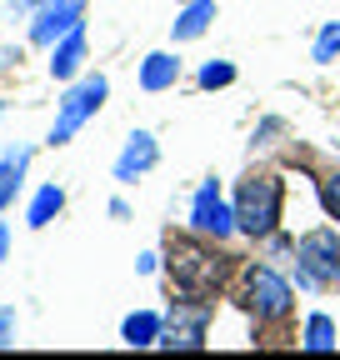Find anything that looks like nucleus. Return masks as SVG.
<instances>
[{"label": "nucleus", "instance_id": "f257e3e1", "mask_svg": "<svg viewBox=\"0 0 340 360\" xmlns=\"http://www.w3.org/2000/svg\"><path fill=\"white\" fill-rule=\"evenodd\" d=\"M165 276H170V285H176L185 300H200V295H216L225 285L230 255L210 250L200 240H176V236H170V245H165Z\"/></svg>", "mask_w": 340, "mask_h": 360}, {"label": "nucleus", "instance_id": "f03ea898", "mask_svg": "<svg viewBox=\"0 0 340 360\" xmlns=\"http://www.w3.org/2000/svg\"><path fill=\"white\" fill-rule=\"evenodd\" d=\"M235 220H240V231L250 240H266L280 231V215H285V180L280 175H266V170H255L245 175L240 186H235Z\"/></svg>", "mask_w": 340, "mask_h": 360}, {"label": "nucleus", "instance_id": "7ed1b4c3", "mask_svg": "<svg viewBox=\"0 0 340 360\" xmlns=\"http://www.w3.org/2000/svg\"><path fill=\"white\" fill-rule=\"evenodd\" d=\"M295 285L301 290H340V236L335 225H315L295 240Z\"/></svg>", "mask_w": 340, "mask_h": 360}, {"label": "nucleus", "instance_id": "20e7f679", "mask_svg": "<svg viewBox=\"0 0 340 360\" xmlns=\"http://www.w3.org/2000/svg\"><path fill=\"white\" fill-rule=\"evenodd\" d=\"M245 310L255 326H285L295 310V290L280 270L270 265H245Z\"/></svg>", "mask_w": 340, "mask_h": 360}, {"label": "nucleus", "instance_id": "39448f33", "mask_svg": "<svg viewBox=\"0 0 340 360\" xmlns=\"http://www.w3.org/2000/svg\"><path fill=\"white\" fill-rule=\"evenodd\" d=\"M105 96H110V80L105 75H80L70 90H65V101H60V110H55V125H51V146H65V141H75V130L91 120L100 105H105Z\"/></svg>", "mask_w": 340, "mask_h": 360}, {"label": "nucleus", "instance_id": "423d86ee", "mask_svg": "<svg viewBox=\"0 0 340 360\" xmlns=\"http://www.w3.org/2000/svg\"><path fill=\"white\" fill-rule=\"evenodd\" d=\"M190 231L205 236V240H230V236L240 231L235 205L221 200V186H216V180H205V186L195 191V200H190Z\"/></svg>", "mask_w": 340, "mask_h": 360}, {"label": "nucleus", "instance_id": "0eeeda50", "mask_svg": "<svg viewBox=\"0 0 340 360\" xmlns=\"http://www.w3.org/2000/svg\"><path fill=\"white\" fill-rule=\"evenodd\" d=\"M80 20H85V0H46V6L35 11V20H30V45L51 51V45L65 40Z\"/></svg>", "mask_w": 340, "mask_h": 360}, {"label": "nucleus", "instance_id": "6e6552de", "mask_svg": "<svg viewBox=\"0 0 340 360\" xmlns=\"http://www.w3.org/2000/svg\"><path fill=\"white\" fill-rule=\"evenodd\" d=\"M155 160H160L155 135H150V130H131V135H125L120 160H115V180H120V186H136L145 170H155Z\"/></svg>", "mask_w": 340, "mask_h": 360}, {"label": "nucleus", "instance_id": "1a4fd4ad", "mask_svg": "<svg viewBox=\"0 0 340 360\" xmlns=\"http://www.w3.org/2000/svg\"><path fill=\"white\" fill-rule=\"evenodd\" d=\"M80 65H85V25H75L65 40L51 45V75L55 80H75Z\"/></svg>", "mask_w": 340, "mask_h": 360}, {"label": "nucleus", "instance_id": "9d476101", "mask_svg": "<svg viewBox=\"0 0 340 360\" xmlns=\"http://www.w3.org/2000/svg\"><path fill=\"white\" fill-rule=\"evenodd\" d=\"M181 80V60L170 56V51H150L140 60V90H150V96H160V90H170Z\"/></svg>", "mask_w": 340, "mask_h": 360}, {"label": "nucleus", "instance_id": "9b49d317", "mask_svg": "<svg viewBox=\"0 0 340 360\" xmlns=\"http://www.w3.org/2000/svg\"><path fill=\"white\" fill-rule=\"evenodd\" d=\"M25 170H30V150H25V146H20V150H6V155H0V210H11V205H15Z\"/></svg>", "mask_w": 340, "mask_h": 360}, {"label": "nucleus", "instance_id": "f8f14e48", "mask_svg": "<svg viewBox=\"0 0 340 360\" xmlns=\"http://www.w3.org/2000/svg\"><path fill=\"white\" fill-rule=\"evenodd\" d=\"M160 330H165V321H160L155 310H136V315H125L120 340L131 345V350H145V345H160Z\"/></svg>", "mask_w": 340, "mask_h": 360}, {"label": "nucleus", "instance_id": "ddd939ff", "mask_svg": "<svg viewBox=\"0 0 340 360\" xmlns=\"http://www.w3.org/2000/svg\"><path fill=\"white\" fill-rule=\"evenodd\" d=\"M210 20H216V0H185V11L176 15L170 35H176V40H200L210 30Z\"/></svg>", "mask_w": 340, "mask_h": 360}, {"label": "nucleus", "instance_id": "4468645a", "mask_svg": "<svg viewBox=\"0 0 340 360\" xmlns=\"http://www.w3.org/2000/svg\"><path fill=\"white\" fill-rule=\"evenodd\" d=\"M60 210H65V191L60 186H40L35 200H30V210H25V225H30V231H46Z\"/></svg>", "mask_w": 340, "mask_h": 360}, {"label": "nucleus", "instance_id": "2eb2a0df", "mask_svg": "<svg viewBox=\"0 0 340 360\" xmlns=\"http://www.w3.org/2000/svg\"><path fill=\"white\" fill-rule=\"evenodd\" d=\"M301 345L306 350H335V321L315 310L310 321H306V330H301Z\"/></svg>", "mask_w": 340, "mask_h": 360}, {"label": "nucleus", "instance_id": "dca6fc26", "mask_svg": "<svg viewBox=\"0 0 340 360\" xmlns=\"http://www.w3.org/2000/svg\"><path fill=\"white\" fill-rule=\"evenodd\" d=\"M340 56V20H330L320 35H315V45H310V60H320V65H330Z\"/></svg>", "mask_w": 340, "mask_h": 360}, {"label": "nucleus", "instance_id": "f3484780", "mask_svg": "<svg viewBox=\"0 0 340 360\" xmlns=\"http://www.w3.org/2000/svg\"><path fill=\"white\" fill-rule=\"evenodd\" d=\"M160 345H165V350H200V345H205V330L170 326V330H160Z\"/></svg>", "mask_w": 340, "mask_h": 360}, {"label": "nucleus", "instance_id": "a211bd4d", "mask_svg": "<svg viewBox=\"0 0 340 360\" xmlns=\"http://www.w3.org/2000/svg\"><path fill=\"white\" fill-rule=\"evenodd\" d=\"M200 90H225L230 80H235V65L230 60H210V65H200Z\"/></svg>", "mask_w": 340, "mask_h": 360}, {"label": "nucleus", "instance_id": "6ab92c4d", "mask_svg": "<svg viewBox=\"0 0 340 360\" xmlns=\"http://www.w3.org/2000/svg\"><path fill=\"white\" fill-rule=\"evenodd\" d=\"M320 200H325L330 220L340 225V175H325V180H320Z\"/></svg>", "mask_w": 340, "mask_h": 360}, {"label": "nucleus", "instance_id": "aec40b11", "mask_svg": "<svg viewBox=\"0 0 340 360\" xmlns=\"http://www.w3.org/2000/svg\"><path fill=\"white\" fill-rule=\"evenodd\" d=\"M15 326H20V321H15V310H11V305H0V350L15 345Z\"/></svg>", "mask_w": 340, "mask_h": 360}, {"label": "nucleus", "instance_id": "412c9836", "mask_svg": "<svg viewBox=\"0 0 340 360\" xmlns=\"http://www.w3.org/2000/svg\"><path fill=\"white\" fill-rule=\"evenodd\" d=\"M270 135H280V120H261V130H255V146H270Z\"/></svg>", "mask_w": 340, "mask_h": 360}, {"label": "nucleus", "instance_id": "4be33fe9", "mask_svg": "<svg viewBox=\"0 0 340 360\" xmlns=\"http://www.w3.org/2000/svg\"><path fill=\"white\" fill-rule=\"evenodd\" d=\"M40 6H46V0H11V11H20V15H35Z\"/></svg>", "mask_w": 340, "mask_h": 360}, {"label": "nucleus", "instance_id": "5701e85b", "mask_svg": "<svg viewBox=\"0 0 340 360\" xmlns=\"http://www.w3.org/2000/svg\"><path fill=\"white\" fill-rule=\"evenodd\" d=\"M6 250H11V236H6V225H0V265H6Z\"/></svg>", "mask_w": 340, "mask_h": 360}, {"label": "nucleus", "instance_id": "b1692460", "mask_svg": "<svg viewBox=\"0 0 340 360\" xmlns=\"http://www.w3.org/2000/svg\"><path fill=\"white\" fill-rule=\"evenodd\" d=\"M0 115H6V101H0Z\"/></svg>", "mask_w": 340, "mask_h": 360}]
</instances>
